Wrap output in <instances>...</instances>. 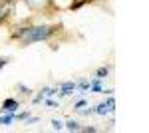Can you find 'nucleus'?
Returning a JSON list of instances; mask_svg holds the SVG:
<instances>
[{"instance_id":"obj_1","label":"nucleus","mask_w":149,"mask_h":133,"mask_svg":"<svg viewBox=\"0 0 149 133\" xmlns=\"http://www.w3.org/2000/svg\"><path fill=\"white\" fill-rule=\"evenodd\" d=\"M48 36H50V28L40 26V28H30V30H26L24 40H26V42H38V40H46Z\"/></svg>"},{"instance_id":"obj_2","label":"nucleus","mask_w":149,"mask_h":133,"mask_svg":"<svg viewBox=\"0 0 149 133\" xmlns=\"http://www.w3.org/2000/svg\"><path fill=\"white\" fill-rule=\"evenodd\" d=\"M111 107H113V97H109L107 103H100V105L95 107V111H97L100 115H105V113H109V111H111Z\"/></svg>"},{"instance_id":"obj_3","label":"nucleus","mask_w":149,"mask_h":133,"mask_svg":"<svg viewBox=\"0 0 149 133\" xmlns=\"http://www.w3.org/2000/svg\"><path fill=\"white\" fill-rule=\"evenodd\" d=\"M16 107H18V101H16V100H6V101H4L2 111H14Z\"/></svg>"},{"instance_id":"obj_4","label":"nucleus","mask_w":149,"mask_h":133,"mask_svg":"<svg viewBox=\"0 0 149 133\" xmlns=\"http://www.w3.org/2000/svg\"><path fill=\"white\" fill-rule=\"evenodd\" d=\"M66 127H68L70 131H78V129H80V125H78L76 121H68V123H66Z\"/></svg>"},{"instance_id":"obj_5","label":"nucleus","mask_w":149,"mask_h":133,"mask_svg":"<svg viewBox=\"0 0 149 133\" xmlns=\"http://www.w3.org/2000/svg\"><path fill=\"white\" fill-rule=\"evenodd\" d=\"M12 119H14V115H12V111H10V115H4V117H2V119H0V121L4 123V125H8V123H10Z\"/></svg>"},{"instance_id":"obj_6","label":"nucleus","mask_w":149,"mask_h":133,"mask_svg":"<svg viewBox=\"0 0 149 133\" xmlns=\"http://www.w3.org/2000/svg\"><path fill=\"white\" fill-rule=\"evenodd\" d=\"M52 125H54V129H62V127H64V123L58 121V119H54V121H52Z\"/></svg>"},{"instance_id":"obj_7","label":"nucleus","mask_w":149,"mask_h":133,"mask_svg":"<svg viewBox=\"0 0 149 133\" xmlns=\"http://www.w3.org/2000/svg\"><path fill=\"white\" fill-rule=\"evenodd\" d=\"M4 64H6V62H4V60H2V58H0V68L4 66Z\"/></svg>"},{"instance_id":"obj_8","label":"nucleus","mask_w":149,"mask_h":133,"mask_svg":"<svg viewBox=\"0 0 149 133\" xmlns=\"http://www.w3.org/2000/svg\"><path fill=\"white\" fill-rule=\"evenodd\" d=\"M30 2H32V4H36V0H30Z\"/></svg>"}]
</instances>
